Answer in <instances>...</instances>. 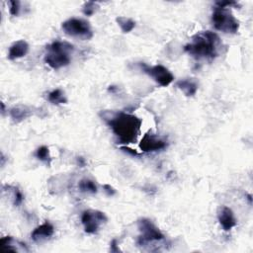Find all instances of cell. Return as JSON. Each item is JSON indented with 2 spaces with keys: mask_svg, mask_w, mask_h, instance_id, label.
Returning <instances> with one entry per match:
<instances>
[{
  "mask_svg": "<svg viewBox=\"0 0 253 253\" xmlns=\"http://www.w3.org/2000/svg\"><path fill=\"white\" fill-rule=\"evenodd\" d=\"M99 116L109 126L120 144L130 145L137 141L142 126V120L137 116L110 110L101 111Z\"/></svg>",
  "mask_w": 253,
  "mask_h": 253,
  "instance_id": "obj_1",
  "label": "cell"
},
{
  "mask_svg": "<svg viewBox=\"0 0 253 253\" xmlns=\"http://www.w3.org/2000/svg\"><path fill=\"white\" fill-rule=\"evenodd\" d=\"M223 49V42L215 32L204 31L192 37L184 50L197 60L212 61L217 57Z\"/></svg>",
  "mask_w": 253,
  "mask_h": 253,
  "instance_id": "obj_2",
  "label": "cell"
},
{
  "mask_svg": "<svg viewBox=\"0 0 253 253\" xmlns=\"http://www.w3.org/2000/svg\"><path fill=\"white\" fill-rule=\"evenodd\" d=\"M74 47L69 42L54 41L46 48L44 60L53 70L68 67L72 61Z\"/></svg>",
  "mask_w": 253,
  "mask_h": 253,
  "instance_id": "obj_3",
  "label": "cell"
},
{
  "mask_svg": "<svg viewBox=\"0 0 253 253\" xmlns=\"http://www.w3.org/2000/svg\"><path fill=\"white\" fill-rule=\"evenodd\" d=\"M212 23L216 30L226 34H235L239 29L238 20L233 15L229 8L216 6L212 14Z\"/></svg>",
  "mask_w": 253,
  "mask_h": 253,
  "instance_id": "obj_4",
  "label": "cell"
},
{
  "mask_svg": "<svg viewBox=\"0 0 253 253\" xmlns=\"http://www.w3.org/2000/svg\"><path fill=\"white\" fill-rule=\"evenodd\" d=\"M65 33L72 38L88 41L93 37V30L90 23L82 18H70L61 24Z\"/></svg>",
  "mask_w": 253,
  "mask_h": 253,
  "instance_id": "obj_5",
  "label": "cell"
},
{
  "mask_svg": "<svg viewBox=\"0 0 253 253\" xmlns=\"http://www.w3.org/2000/svg\"><path fill=\"white\" fill-rule=\"evenodd\" d=\"M138 229L141 235L137 243L141 246H146L151 243L160 242L165 239V235L161 232L149 218L143 217L138 220Z\"/></svg>",
  "mask_w": 253,
  "mask_h": 253,
  "instance_id": "obj_6",
  "label": "cell"
},
{
  "mask_svg": "<svg viewBox=\"0 0 253 253\" xmlns=\"http://www.w3.org/2000/svg\"><path fill=\"white\" fill-rule=\"evenodd\" d=\"M107 216L97 210H86L81 215V224L88 235L97 234L100 228L107 223Z\"/></svg>",
  "mask_w": 253,
  "mask_h": 253,
  "instance_id": "obj_7",
  "label": "cell"
},
{
  "mask_svg": "<svg viewBox=\"0 0 253 253\" xmlns=\"http://www.w3.org/2000/svg\"><path fill=\"white\" fill-rule=\"evenodd\" d=\"M140 67L142 71L151 77L158 85L166 87L174 81V75L172 72L162 65L156 66H147L145 62H141Z\"/></svg>",
  "mask_w": 253,
  "mask_h": 253,
  "instance_id": "obj_8",
  "label": "cell"
},
{
  "mask_svg": "<svg viewBox=\"0 0 253 253\" xmlns=\"http://www.w3.org/2000/svg\"><path fill=\"white\" fill-rule=\"evenodd\" d=\"M167 146L168 143L164 139L151 132L145 134L140 144V148L145 152L161 151L167 148Z\"/></svg>",
  "mask_w": 253,
  "mask_h": 253,
  "instance_id": "obj_9",
  "label": "cell"
},
{
  "mask_svg": "<svg viewBox=\"0 0 253 253\" xmlns=\"http://www.w3.org/2000/svg\"><path fill=\"white\" fill-rule=\"evenodd\" d=\"M217 220L225 232H230L237 224L233 210L227 206H221L218 208Z\"/></svg>",
  "mask_w": 253,
  "mask_h": 253,
  "instance_id": "obj_10",
  "label": "cell"
},
{
  "mask_svg": "<svg viewBox=\"0 0 253 253\" xmlns=\"http://www.w3.org/2000/svg\"><path fill=\"white\" fill-rule=\"evenodd\" d=\"M54 234V228L50 221H45L44 224L37 227L31 234V237L36 243H43L49 240Z\"/></svg>",
  "mask_w": 253,
  "mask_h": 253,
  "instance_id": "obj_11",
  "label": "cell"
},
{
  "mask_svg": "<svg viewBox=\"0 0 253 253\" xmlns=\"http://www.w3.org/2000/svg\"><path fill=\"white\" fill-rule=\"evenodd\" d=\"M175 86L180 89L187 97H192L199 89V83L196 78L186 77L176 81Z\"/></svg>",
  "mask_w": 253,
  "mask_h": 253,
  "instance_id": "obj_12",
  "label": "cell"
},
{
  "mask_svg": "<svg viewBox=\"0 0 253 253\" xmlns=\"http://www.w3.org/2000/svg\"><path fill=\"white\" fill-rule=\"evenodd\" d=\"M29 53V44L24 40H19L14 42L9 49L8 58L10 60H15L25 56Z\"/></svg>",
  "mask_w": 253,
  "mask_h": 253,
  "instance_id": "obj_13",
  "label": "cell"
},
{
  "mask_svg": "<svg viewBox=\"0 0 253 253\" xmlns=\"http://www.w3.org/2000/svg\"><path fill=\"white\" fill-rule=\"evenodd\" d=\"M0 245L4 250H11L14 252H19V251H24L28 252L29 249L27 248L26 244L14 239L12 236H5L0 239Z\"/></svg>",
  "mask_w": 253,
  "mask_h": 253,
  "instance_id": "obj_14",
  "label": "cell"
},
{
  "mask_svg": "<svg viewBox=\"0 0 253 253\" xmlns=\"http://www.w3.org/2000/svg\"><path fill=\"white\" fill-rule=\"evenodd\" d=\"M9 114L15 123H21L22 121L28 119L29 117L33 115V112H32L31 108L20 105V106H15V107L11 108L9 111Z\"/></svg>",
  "mask_w": 253,
  "mask_h": 253,
  "instance_id": "obj_15",
  "label": "cell"
},
{
  "mask_svg": "<svg viewBox=\"0 0 253 253\" xmlns=\"http://www.w3.org/2000/svg\"><path fill=\"white\" fill-rule=\"evenodd\" d=\"M78 189L81 193H84V194L95 195L98 192V187H97L96 183L89 178H84V179L80 180L78 183Z\"/></svg>",
  "mask_w": 253,
  "mask_h": 253,
  "instance_id": "obj_16",
  "label": "cell"
},
{
  "mask_svg": "<svg viewBox=\"0 0 253 253\" xmlns=\"http://www.w3.org/2000/svg\"><path fill=\"white\" fill-rule=\"evenodd\" d=\"M48 100L54 105H60V104L68 103V99L66 97L65 92H63L60 88H56L51 91L48 94Z\"/></svg>",
  "mask_w": 253,
  "mask_h": 253,
  "instance_id": "obj_17",
  "label": "cell"
},
{
  "mask_svg": "<svg viewBox=\"0 0 253 253\" xmlns=\"http://www.w3.org/2000/svg\"><path fill=\"white\" fill-rule=\"evenodd\" d=\"M117 24L120 26L123 33L128 34L132 32L136 28V21H134L132 18L125 17V16H119L116 18Z\"/></svg>",
  "mask_w": 253,
  "mask_h": 253,
  "instance_id": "obj_18",
  "label": "cell"
},
{
  "mask_svg": "<svg viewBox=\"0 0 253 253\" xmlns=\"http://www.w3.org/2000/svg\"><path fill=\"white\" fill-rule=\"evenodd\" d=\"M35 156L36 158L42 163H44L47 165H51L52 163V156L50 153V148L47 145H42L40 147H38L35 151Z\"/></svg>",
  "mask_w": 253,
  "mask_h": 253,
  "instance_id": "obj_19",
  "label": "cell"
},
{
  "mask_svg": "<svg viewBox=\"0 0 253 253\" xmlns=\"http://www.w3.org/2000/svg\"><path fill=\"white\" fill-rule=\"evenodd\" d=\"M99 4L94 1H87L82 7V12L85 16H92L99 10Z\"/></svg>",
  "mask_w": 253,
  "mask_h": 253,
  "instance_id": "obj_20",
  "label": "cell"
},
{
  "mask_svg": "<svg viewBox=\"0 0 253 253\" xmlns=\"http://www.w3.org/2000/svg\"><path fill=\"white\" fill-rule=\"evenodd\" d=\"M12 188V203L15 207H19L24 201V195L17 187L11 186Z\"/></svg>",
  "mask_w": 253,
  "mask_h": 253,
  "instance_id": "obj_21",
  "label": "cell"
},
{
  "mask_svg": "<svg viewBox=\"0 0 253 253\" xmlns=\"http://www.w3.org/2000/svg\"><path fill=\"white\" fill-rule=\"evenodd\" d=\"M8 4H9V13L12 16H18L21 10V2L18 1V0H10Z\"/></svg>",
  "mask_w": 253,
  "mask_h": 253,
  "instance_id": "obj_22",
  "label": "cell"
},
{
  "mask_svg": "<svg viewBox=\"0 0 253 253\" xmlns=\"http://www.w3.org/2000/svg\"><path fill=\"white\" fill-rule=\"evenodd\" d=\"M216 6L221 8H231L233 6H238V3L235 1H218L216 3Z\"/></svg>",
  "mask_w": 253,
  "mask_h": 253,
  "instance_id": "obj_23",
  "label": "cell"
},
{
  "mask_svg": "<svg viewBox=\"0 0 253 253\" xmlns=\"http://www.w3.org/2000/svg\"><path fill=\"white\" fill-rule=\"evenodd\" d=\"M103 190L105 194L108 196V197H112L114 195H116V190L109 184H105L103 185Z\"/></svg>",
  "mask_w": 253,
  "mask_h": 253,
  "instance_id": "obj_24",
  "label": "cell"
},
{
  "mask_svg": "<svg viewBox=\"0 0 253 253\" xmlns=\"http://www.w3.org/2000/svg\"><path fill=\"white\" fill-rule=\"evenodd\" d=\"M110 250L111 252H120V248H119V245H118V240L116 238H114L111 243H110Z\"/></svg>",
  "mask_w": 253,
  "mask_h": 253,
  "instance_id": "obj_25",
  "label": "cell"
},
{
  "mask_svg": "<svg viewBox=\"0 0 253 253\" xmlns=\"http://www.w3.org/2000/svg\"><path fill=\"white\" fill-rule=\"evenodd\" d=\"M77 164L80 166V167H83L85 165V160L83 157H77Z\"/></svg>",
  "mask_w": 253,
  "mask_h": 253,
  "instance_id": "obj_26",
  "label": "cell"
},
{
  "mask_svg": "<svg viewBox=\"0 0 253 253\" xmlns=\"http://www.w3.org/2000/svg\"><path fill=\"white\" fill-rule=\"evenodd\" d=\"M117 89H118V88H117L116 86H114V85L108 87V91H109V92H115Z\"/></svg>",
  "mask_w": 253,
  "mask_h": 253,
  "instance_id": "obj_27",
  "label": "cell"
},
{
  "mask_svg": "<svg viewBox=\"0 0 253 253\" xmlns=\"http://www.w3.org/2000/svg\"><path fill=\"white\" fill-rule=\"evenodd\" d=\"M1 107H2V110H1V111H2V114H4V112H5V106H4V103H3V102L1 103Z\"/></svg>",
  "mask_w": 253,
  "mask_h": 253,
  "instance_id": "obj_28",
  "label": "cell"
},
{
  "mask_svg": "<svg viewBox=\"0 0 253 253\" xmlns=\"http://www.w3.org/2000/svg\"><path fill=\"white\" fill-rule=\"evenodd\" d=\"M247 199H248V201H249V203L251 204L252 203V199H251V195H247Z\"/></svg>",
  "mask_w": 253,
  "mask_h": 253,
  "instance_id": "obj_29",
  "label": "cell"
}]
</instances>
